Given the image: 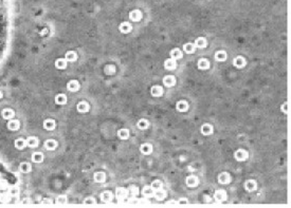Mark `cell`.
<instances>
[{"instance_id": "ba28073f", "label": "cell", "mask_w": 291, "mask_h": 208, "mask_svg": "<svg viewBox=\"0 0 291 208\" xmlns=\"http://www.w3.org/2000/svg\"><path fill=\"white\" fill-rule=\"evenodd\" d=\"M176 66H177V64H176V60L172 59V57L167 58V59H165V61H164V68H165L166 70H169V71L175 70Z\"/></svg>"}, {"instance_id": "9c48e42d", "label": "cell", "mask_w": 291, "mask_h": 208, "mask_svg": "<svg viewBox=\"0 0 291 208\" xmlns=\"http://www.w3.org/2000/svg\"><path fill=\"white\" fill-rule=\"evenodd\" d=\"M163 84L165 87H168V88H170V87H174L175 84H176V79H175V76L172 75H166L164 76L163 78Z\"/></svg>"}, {"instance_id": "9a60e30c", "label": "cell", "mask_w": 291, "mask_h": 208, "mask_svg": "<svg viewBox=\"0 0 291 208\" xmlns=\"http://www.w3.org/2000/svg\"><path fill=\"white\" fill-rule=\"evenodd\" d=\"M26 144L27 146L30 147V148H36V147L38 146V138L34 136L28 137L26 141Z\"/></svg>"}, {"instance_id": "484cf974", "label": "cell", "mask_w": 291, "mask_h": 208, "mask_svg": "<svg viewBox=\"0 0 291 208\" xmlns=\"http://www.w3.org/2000/svg\"><path fill=\"white\" fill-rule=\"evenodd\" d=\"M101 199L105 203H109L112 200V193L110 191H104V192L101 193Z\"/></svg>"}, {"instance_id": "5bb4252c", "label": "cell", "mask_w": 291, "mask_h": 208, "mask_svg": "<svg viewBox=\"0 0 291 208\" xmlns=\"http://www.w3.org/2000/svg\"><path fill=\"white\" fill-rule=\"evenodd\" d=\"M76 108H77L78 112H81V113H85V112L89 111L90 106H89V104L87 103V101H80V103L77 104V106H76Z\"/></svg>"}, {"instance_id": "b9f144b4", "label": "cell", "mask_w": 291, "mask_h": 208, "mask_svg": "<svg viewBox=\"0 0 291 208\" xmlns=\"http://www.w3.org/2000/svg\"><path fill=\"white\" fill-rule=\"evenodd\" d=\"M177 204H178V205H188V201L186 199H181V200H179V201L177 202Z\"/></svg>"}, {"instance_id": "836d02e7", "label": "cell", "mask_w": 291, "mask_h": 208, "mask_svg": "<svg viewBox=\"0 0 291 208\" xmlns=\"http://www.w3.org/2000/svg\"><path fill=\"white\" fill-rule=\"evenodd\" d=\"M32 161L34 162V163H41V162L43 161V153H40V152L33 153V155H32Z\"/></svg>"}, {"instance_id": "6da1fadb", "label": "cell", "mask_w": 291, "mask_h": 208, "mask_svg": "<svg viewBox=\"0 0 291 208\" xmlns=\"http://www.w3.org/2000/svg\"><path fill=\"white\" fill-rule=\"evenodd\" d=\"M115 194H116V199H118V201L121 202V203H125V202H128V199H127V197H128V191H127V189L120 187V188L116 189Z\"/></svg>"}, {"instance_id": "bcb514c9", "label": "cell", "mask_w": 291, "mask_h": 208, "mask_svg": "<svg viewBox=\"0 0 291 208\" xmlns=\"http://www.w3.org/2000/svg\"><path fill=\"white\" fill-rule=\"evenodd\" d=\"M1 97H2V93L0 92V98H1Z\"/></svg>"}, {"instance_id": "f546056e", "label": "cell", "mask_w": 291, "mask_h": 208, "mask_svg": "<svg viewBox=\"0 0 291 208\" xmlns=\"http://www.w3.org/2000/svg\"><path fill=\"white\" fill-rule=\"evenodd\" d=\"M65 59L67 60V61L73 62V61H75V60L77 59V54H76L75 52H73V51H70V52H68V53L66 54Z\"/></svg>"}, {"instance_id": "1f68e13d", "label": "cell", "mask_w": 291, "mask_h": 208, "mask_svg": "<svg viewBox=\"0 0 291 208\" xmlns=\"http://www.w3.org/2000/svg\"><path fill=\"white\" fill-rule=\"evenodd\" d=\"M215 59L217 61H224L226 59V53L224 51H217L215 53Z\"/></svg>"}, {"instance_id": "603a6c76", "label": "cell", "mask_w": 291, "mask_h": 208, "mask_svg": "<svg viewBox=\"0 0 291 208\" xmlns=\"http://www.w3.org/2000/svg\"><path fill=\"white\" fill-rule=\"evenodd\" d=\"M170 57L175 60H178V59H181V58L183 57V54H182V52L180 51L179 49H174L172 52H170Z\"/></svg>"}, {"instance_id": "5b68a950", "label": "cell", "mask_w": 291, "mask_h": 208, "mask_svg": "<svg viewBox=\"0 0 291 208\" xmlns=\"http://www.w3.org/2000/svg\"><path fill=\"white\" fill-rule=\"evenodd\" d=\"M246 64H247L246 59H245L242 56H237V57H235L234 58V60H233V66L237 69L244 68V67L246 66Z\"/></svg>"}, {"instance_id": "ffe728a7", "label": "cell", "mask_w": 291, "mask_h": 208, "mask_svg": "<svg viewBox=\"0 0 291 208\" xmlns=\"http://www.w3.org/2000/svg\"><path fill=\"white\" fill-rule=\"evenodd\" d=\"M198 68L200 70H207L210 68V62L207 58H200L198 60Z\"/></svg>"}, {"instance_id": "4316f807", "label": "cell", "mask_w": 291, "mask_h": 208, "mask_svg": "<svg viewBox=\"0 0 291 208\" xmlns=\"http://www.w3.org/2000/svg\"><path fill=\"white\" fill-rule=\"evenodd\" d=\"M142 195L145 197H149L153 195V190L151 186H144L142 189Z\"/></svg>"}, {"instance_id": "d6a6232c", "label": "cell", "mask_w": 291, "mask_h": 208, "mask_svg": "<svg viewBox=\"0 0 291 208\" xmlns=\"http://www.w3.org/2000/svg\"><path fill=\"white\" fill-rule=\"evenodd\" d=\"M137 126H138V128L141 129V130H143V129H147L149 126V122L147 120H145V118H141V120H139Z\"/></svg>"}, {"instance_id": "60d3db41", "label": "cell", "mask_w": 291, "mask_h": 208, "mask_svg": "<svg viewBox=\"0 0 291 208\" xmlns=\"http://www.w3.org/2000/svg\"><path fill=\"white\" fill-rule=\"evenodd\" d=\"M66 202H67V197H66L65 195H61V197H58L57 200H56V203L57 204H66Z\"/></svg>"}, {"instance_id": "44dd1931", "label": "cell", "mask_w": 291, "mask_h": 208, "mask_svg": "<svg viewBox=\"0 0 291 208\" xmlns=\"http://www.w3.org/2000/svg\"><path fill=\"white\" fill-rule=\"evenodd\" d=\"M153 197H155L157 201H162L164 197H166V192L163 190V189H159V190L153 191Z\"/></svg>"}, {"instance_id": "52a82bcc", "label": "cell", "mask_w": 291, "mask_h": 208, "mask_svg": "<svg viewBox=\"0 0 291 208\" xmlns=\"http://www.w3.org/2000/svg\"><path fill=\"white\" fill-rule=\"evenodd\" d=\"M67 89L70 91V92H76V91L80 90V82L77 80H70L69 82L67 84Z\"/></svg>"}, {"instance_id": "ac0fdd59", "label": "cell", "mask_w": 291, "mask_h": 208, "mask_svg": "<svg viewBox=\"0 0 291 208\" xmlns=\"http://www.w3.org/2000/svg\"><path fill=\"white\" fill-rule=\"evenodd\" d=\"M1 115H2V117L5 118V120H12V118L14 117V115H15V113H14V111L12 109L7 108V109L2 110V112H1Z\"/></svg>"}, {"instance_id": "e0dca14e", "label": "cell", "mask_w": 291, "mask_h": 208, "mask_svg": "<svg viewBox=\"0 0 291 208\" xmlns=\"http://www.w3.org/2000/svg\"><path fill=\"white\" fill-rule=\"evenodd\" d=\"M176 109L179 112H185L188 109V104L185 101H180L176 104Z\"/></svg>"}, {"instance_id": "2e32d148", "label": "cell", "mask_w": 291, "mask_h": 208, "mask_svg": "<svg viewBox=\"0 0 291 208\" xmlns=\"http://www.w3.org/2000/svg\"><path fill=\"white\" fill-rule=\"evenodd\" d=\"M7 127H8V129H9V130L16 131V130H18V129H19L20 124H19V122H18V120H10L9 123H8V125H7Z\"/></svg>"}, {"instance_id": "3957f363", "label": "cell", "mask_w": 291, "mask_h": 208, "mask_svg": "<svg viewBox=\"0 0 291 208\" xmlns=\"http://www.w3.org/2000/svg\"><path fill=\"white\" fill-rule=\"evenodd\" d=\"M185 184L188 185L190 188H195L197 185L199 184V180L196 175H188L185 179Z\"/></svg>"}, {"instance_id": "8992f818", "label": "cell", "mask_w": 291, "mask_h": 208, "mask_svg": "<svg viewBox=\"0 0 291 208\" xmlns=\"http://www.w3.org/2000/svg\"><path fill=\"white\" fill-rule=\"evenodd\" d=\"M244 186H245V189H246L247 191H249V192H252V191H254L255 189L257 188V184L254 180H247L246 182H245Z\"/></svg>"}, {"instance_id": "cb8c5ba5", "label": "cell", "mask_w": 291, "mask_h": 208, "mask_svg": "<svg viewBox=\"0 0 291 208\" xmlns=\"http://www.w3.org/2000/svg\"><path fill=\"white\" fill-rule=\"evenodd\" d=\"M45 147L47 150H54L57 147V142L54 140H48L45 142Z\"/></svg>"}, {"instance_id": "7bdbcfd3", "label": "cell", "mask_w": 291, "mask_h": 208, "mask_svg": "<svg viewBox=\"0 0 291 208\" xmlns=\"http://www.w3.org/2000/svg\"><path fill=\"white\" fill-rule=\"evenodd\" d=\"M282 110H283V112H284L285 114H287V111H288V104L284 103V105L282 106Z\"/></svg>"}, {"instance_id": "30bf717a", "label": "cell", "mask_w": 291, "mask_h": 208, "mask_svg": "<svg viewBox=\"0 0 291 208\" xmlns=\"http://www.w3.org/2000/svg\"><path fill=\"white\" fill-rule=\"evenodd\" d=\"M150 94L153 95V97H160L163 94V89H162L161 86H158V85L153 86L150 89Z\"/></svg>"}, {"instance_id": "d4e9b609", "label": "cell", "mask_w": 291, "mask_h": 208, "mask_svg": "<svg viewBox=\"0 0 291 208\" xmlns=\"http://www.w3.org/2000/svg\"><path fill=\"white\" fill-rule=\"evenodd\" d=\"M118 136H119L121 140H127L128 137H129V131H128V129H125V128L120 129V130L118 131Z\"/></svg>"}, {"instance_id": "4dcf8cb0", "label": "cell", "mask_w": 291, "mask_h": 208, "mask_svg": "<svg viewBox=\"0 0 291 208\" xmlns=\"http://www.w3.org/2000/svg\"><path fill=\"white\" fill-rule=\"evenodd\" d=\"M31 169H32V167H31V164L26 163V162H24V163H21L19 165V170L21 172H24V173H28V172H30Z\"/></svg>"}, {"instance_id": "7a4b0ae2", "label": "cell", "mask_w": 291, "mask_h": 208, "mask_svg": "<svg viewBox=\"0 0 291 208\" xmlns=\"http://www.w3.org/2000/svg\"><path fill=\"white\" fill-rule=\"evenodd\" d=\"M248 157H249L248 152H247L246 150H244V149H238V150H236L235 153H234V159L238 162L245 161V160L248 159Z\"/></svg>"}, {"instance_id": "f6af8a7d", "label": "cell", "mask_w": 291, "mask_h": 208, "mask_svg": "<svg viewBox=\"0 0 291 208\" xmlns=\"http://www.w3.org/2000/svg\"><path fill=\"white\" fill-rule=\"evenodd\" d=\"M43 204H46V203H50V204H52V200H43Z\"/></svg>"}, {"instance_id": "ee69618b", "label": "cell", "mask_w": 291, "mask_h": 208, "mask_svg": "<svg viewBox=\"0 0 291 208\" xmlns=\"http://www.w3.org/2000/svg\"><path fill=\"white\" fill-rule=\"evenodd\" d=\"M17 192H18V190L16 188H12L11 189V194L12 195H16V194H17Z\"/></svg>"}, {"instance_id": "d590c367", "label": "cell", "mask_w": 291, "mask_h": 208, "mask_svg": "<svg viewBox=\"0 0 291 208\" xmlns=\"http://www.w3.org/2000/svg\"><path fill=\"white\" fill-rule=\"evenodd\" d=\"M27 146V144H26V141L24 140V138H17V140L15 141V147L17 149H24V147Z\"/></svg>"}, {"instance_id": "277c9868", "label": "cell", "mask_w": 291, "mask_h": 208, "mask_svg": "<svg viewBox=\"0 0 291 208\" xmlns=\"http://www.w3.org/2000/svg\"><path fill=\"white\" fill-rule=\"evenodd\" d=\"M214 197H215L216 202H218V203H222V202L226 201V192L223 190V189L216 190L215 194H214Z\"/></svg>"}, {"instance_id": "f1b7e54d", "label": "cell", "mask_w": 291, "mask_h": 208, "mask_svg": "<svg viewBox=\"0 0 291 208\" xmlns=\"http://www.w3.org/2000/svg\"><path fill=\"white\" fill-rule=\"evenodd\" d=\"M66 66H67V60H66L65 58H58V59H56L55 67L57 69H61V70H63V69L66 68Z\"/></svg>"}, {"instance_id": "83f0119b", "label": "cell", "mask_w": 291, "mask_h": 208, "mask_svg": "<svg viewBox=\"0 0 291 208\" xmlns=\"http://www.w3.org/2000/svg\"><path fill=\"white\" fill-rule=\"evenodd\" d=\"M55 103L57 105H66L67 103V96L65 94H57L55 96Z\"/></svg>"}, {"instance_id": "7402d4cb", "label": "cell", "mask_w": 291, "mask_h": 208, "mask_svg": "<svg viewBox=\"0 0 291 208\" xmlns=\"http://www.w3.org/2000/svg\"><path fill=\"white\" fill-rule=\"evenodd\" d=\"M93 179H94V181L96 183H104L106 181V175L104 172L99 171V172H95L94 175H93Z\"/></svg>"}, {"instance_id": "f35d334b", "label": "cell", "mask_w": 291, "mask_h": 208, "mask_svg": "<svg viewBox=\"0 0 291 208\" xmlns=\"http://www.w3.org/2000/svg\"><path fill=\"white\" fill-rule=\"evenodd\" d=\"M84 204H86V205H94V204H96V202H95V200L93 197H89L84 200Z\"/></svg>"}, {"instance_id": "4fadbf2b", "label": "cell", "mask_w": 291, "mask_h": 208, "mask_svg": "<svg viewBox=\"0 0 291 208\" xmlns=\"http://www.w3.org/2000/svg\"><path fill=\"white\" fill-rule=\"evenodd\" d=\"M55 126H56V123L54 120H52V118H48V120H46L45 122H43V128L46 129V130H54L55 129Z\"/></svg>"}, {"instance_id": "8d00e7d4", "label": "cell", "mask_w": 291, "mask_h": 208, "mask_svg": "<svg viewBox=\"0 0 291 208\" xmlns=\"http://www.w3.org/2000/svg\"><path fill=\"white\" fill-rule=\"evenodd\" d=\"M183 50H184V52H185V53H188V54H192V53H194L195 45H193V43L188 42V43H186V45H183Z\"/></svg>"}, {"instance_id": "ab89813d", "label": "cell", "mask_w": 291, "mask_h": 208, "mask_svg": "<svg viewBox=\"0 0 291 208\" xmlns=\"http://www.w3.org/2000/svg\"><path fill=\"white\" fill-rule=\"evenodd\" d=\"M129 191L130 192H128V194H130L131 197H134V195H137V193H138V188H137L136 186H130Z\"/></svg>"}, {"instance_id": "d6986e66", "label": "cell", "mask_w": 291, "mask_h": 208, "mask_svg": "<svg viewBox=\"0 0 291 208\" xmlns=\"http://www.w3.org/2000/svg\"><path fill=\"white\" fill-rule=\"evenodd\" d=\"M201 133L203 135H210L213 133V126L210 124H204L201 126Z\"/></svg>"}, {"instance_id": "e575fe53", "label": "cell", "mask_w": 291, "mask_h": 208, "mask_svg": "<svg viewBox=\"0 0 291 208\" xmlns=\"http://www.w3.org/2000/svg\"><path fill=\"white\" fill-rule=\"evenodd\" d=\"M150 186H151V188H153V190L156 191V190H159V189H162V187H163V183L159 180H156L151 183Z\"/></svg>"}, {"instance_id": "8fae6325", "label": "cell", "mask_w": 291, "mask_h": 208, "mask_svg": "<svg viewBox=\"0 0 291 208\" xmlns=\"http://www.w3.org/2000/svg\"><path fill=\"white\" fill-rule=\"evenodd\" d=\"M140 151L143 154L149 155L153 152V146H151L150 144H148V143H144V144H142L140 146Z\"/></svg>"}, {"instance_id": "74e56055", "label": "cell", "mask_w": 291, "mask_h": 208, "mask_svg": "<svg viewBox=\"0 0 291 208\" xmlns=\"http://www.w3.org/2000/svg\"><path fill=\"white\" fill-rule=\"evenodd\" d=\"M195 45H196L197 48H200V49L205 48L207 47V40H205L204 38H198L196 40V42H195Z\"/></svg>"}, {"instance_id": "7c38bea8", "label": "cell", "mask_w": 291, "mask_h": 208, "mask_svg": "<svg viewBox=\"0 0 291 208\" xmlns=\"http://www.w3.org/2000/svg\"><path fill=\"white\" fill-rule=\"evenodd\" d=\"M231 181V175L228 173V172H221V173L218 175V182L220 184H228L230 183Z\"/></svg>"}]
</instances>
